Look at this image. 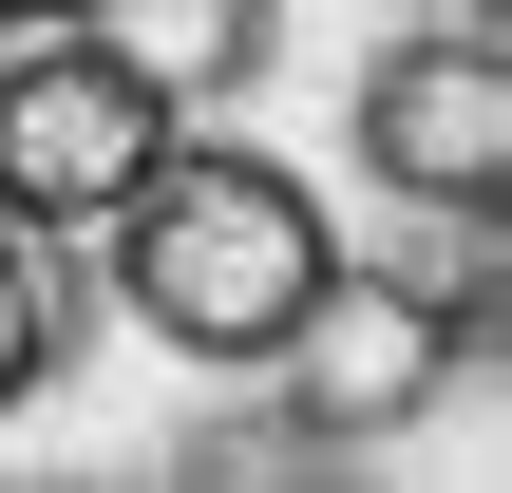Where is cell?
<instances>
[{
	"label": "cell",
	"instance_id": "cell-1",
	"mask_svg": "<svg viewBox=\"0 0 512 493\" xmlns=\"http://www.w3.org/2000/svg\"><path fill=\"white\" fill-rule=\"evenodd\" d=\"M95 228H114V304H133L171 361H266V342L323 304V266H342L323 190H304L285 152H247V133H171Z\"/></svg>",
	"mask_w": 512,
	"mask_h": 493
},
{
	"label": "cell",
	"instance_id": "cell-2",
	"mask_svg": "<svg viewBox=\"0 0 512 493\" xmlns=\"http://www.w3.org/2000/svg\"><path fill=\"white\" fill-rule=\"evenodd\" d=\"M437 380H494V228H456L380 285L323 266V304L266 342V437L285 456H380V437H418Z\"/></svg>",
	"mask_w": 512,
	"mask_h": 493
},
{
	"label": "cell",
	"instance_id": "cell-3",
	"mask_svg": "<svg viewBox=\"0 0 512 493\" xmlns=\"http://www.w3.org/2000/svg\"><path fill=\"white\" fill-rule=\"evenodd\" d=\"M361 171L437 228H494L512 209V0L475 19H418L380 76H361Z\"/></svg>",
	"mask_w": 512,
	"mask_h": 493
},
{
	"label": "cell",
	"instance_id": "cell-4",
	"mask_svg": "<svg viewBox=\"0 0 512 493\" xmlns=\"http://www.w3.org/2000/svg\"><path fill=\"white\" fill-rule=\"evenodd\" d=\"M152 152H171V95H152L95 19H38V38L0 57V209H19V228H95Z\"/></svg>",
	"mask_w": 512,
	"mask_h": 493
},
{
	"label": "cell",
	"instance_id": "cell-5",
	"mask_svg": "<svg viewBox=\"0 0 512 493\" xmlns=\"http://www.w3.org/2000/svg\"><path fill=\"white\" fill-rule=\"evenodd\" d=\"M95 38L171 95V114H209V95H247V57H266V19L247 0H95Z\"/></svg>",
	"mask_w": 512,
	"mask_h": 493
},
{
	"label": "cell",
	"instance_id": "cell-6",
	"mask_svg": "<svg viewBox=\"0 0 512 493\" xmlns=\"http://www.w3.org/2000/svg\"><path fill=\"white\" fill-rule=\"evenodd\" d=\"M57 361H76V285H57V247L0 209V399H38Z\"/></svg>",
	"mask_w": 512,
	"mask_h": 493
},
{
	"label": "cell",
	"instance_id": "cell-7",
	"mask_svg": "<svg viewBox=\"0 0 512 493\" xmlns=\"http://www.w3.org/2000/svg\"><path fill=\"white\" fill-rule=\"evenodd\" d=\"M0 19H95V0H0Z\"/></svg>",
	"mask_w": 512,
	"mask_h": 493
}]
</instances>
